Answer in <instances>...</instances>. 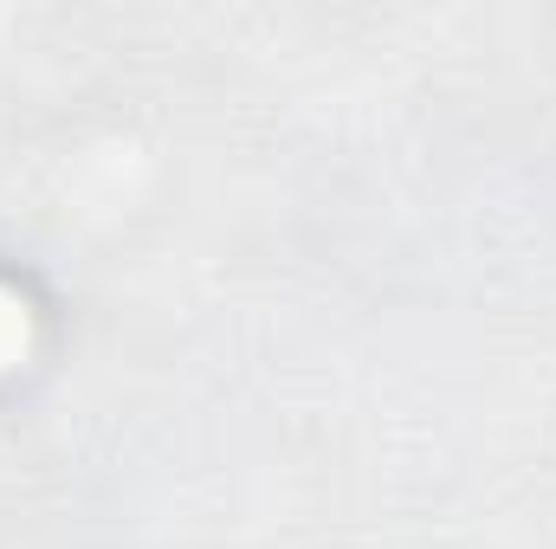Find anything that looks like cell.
Here are the masks:
<instances>
[{
    "label": "cell",
    "instance_id": "6da1fadb",
    "mask_svg": "<svg viewBox=\"0 0 556 549\" xmlns=\"http://www.w3.org/2000/svg\"><path fill=\"white\" fill-rule=\"evenodd\" d=\"M26 356H33V304L0 284V369H13Z\"/></svg>",
    "mask_w": 556,
    "mask_h": 549
}]
</instances>
